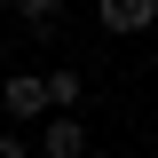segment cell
Masks as SVG:
<instances>
[{"instance_id":"1","label":"cell","mask_w":158,"mask_h":158,"mask_svg":"<svg viewBox=\"0 0 158 158\" xmlns=\"http://www.w3.org/2000/svg\"><path fill=\"white\" fill-rule=\"evenodd\" d=\"M95 16H103V32H111V40H135V32H150V24H158V0H95Z\"/></svg>"},{"instance_id":"2","label":"cell","mask_w":158,"mask_h":158,"mask_svg":"<svg viewBox=\"0 0 158 158\" xmlns=\"http://www.w3.org/2000/svg\"><path fill=\"white\" fill-rule=\"evenodd\" d=\"M0 111H8V118H40V111H48V87H40V71L0 79Z\"/></svg>"},{"instance_id":"3","label":"cell","mask_w":158,"mask_h":158,"mask_svg":"<svg viewBox=\"0 0 158 158\" xmlns=\"http://www.w3.org/2000/svg\"><path fill=\"white\" fill-rule=\"evenodd\" d=\"M48 158H87V127H79V111H56V118H48Z\"/></svg>"},{"instance_id":"4","label":"cell","mask_w":158,"mask_h":158,"mask_svg":"<svg viewBox=\"0 0 158 158\" xmlns=\"http://www.w3.org/2000/svg\"><path fill=\"white\" fill-rule=\"evenodd\" d=\"M40 87H48V111H71L79 103V71H40Z\"/></svg>"},{"instance_id":"5","label":"cell","mask_w":158,"mask_h":158,"mask_svg":"<svg viewBox=\"0 0 158 158\" xmlns=\"http://www.w3.org/2000/svg\"><path fill=\"white\" fill-rule=\"evenodd\" d=\"M16 16L32 24V32H56V16H63V0H16Z\"/></svg>"},{"instance_id":"6","label":"cell","mask_w":158,"mask_h":158,"mask_svg":"<svg viewBox=\"0 0 158 158\" xmlns=\"http://www.w3.org/2000/svg\"><path fill=\"white\" fill-rule=\"evenodd\" d=\"M0 158H32V150H24V135H0Z\"/></svg>"},{"instance_id":"7","label":"cell","mask_w":158,"mask_h":158,"mask_svg":"<svg viewBox=\"0 0 158 158\" xmlns=\"http://www.w3.org/2000/svg\"><path fill=\"white\" fill-rule=\"evenodd\" d=\"M0 8H16V0H0Z\"/></svg>"},{"instance_id":"8","label":"cell","mask_w":158,"mask_h":158,"mask_svg":"<svg viewBox=\"0 0 158 158\" xmlns=\"http://www.w3.org/2000/svg\"><path fill=\"white\" fill-rule=\"evenodd\" d=\"M150 158H158V150H150Z\"/></svg>"}]
</instances>
